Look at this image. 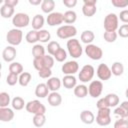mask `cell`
Masks as SVG:
<instances>
[{
    "label": "cell",
    "instance_id": "ac0fdd59",
    "mask_svg": "<svg viewBox=\"0 0 128 128\" xmlns=\"http://www.w3.org/2000/svg\"><path fill=\"white\" fill-rule=\"evenodd\" d=\"M114 114L120 118L126 119L128 117V101H123L119 106H117L114 110Z\"/></svg>",
    "mask_w": 128,
    "mask_h": 128
},
{
    "label": "cell",
    "instance_id": "e0dca14e",
    "mask_svg": "<svg viewBox=\"0 0 128 128\" xmlns=\"http://www.w3.org/2000/svg\"><path fill=\"white\" fill-rule=\"evenodd\" d=\"M14 118V112L8 107H0V120L2 122H10Z\"/></svg>",
    "mask_w": 128,
    "mask_h": 128
},
{
    "label": "cell",
    "instance_id": "60d3db41",
    "mask_svg": "<svg viewBox=\"0 0 128 128\" xmlns=\"http://www.w3.org/2000/svg\"><path fill=\"white\" fill-rule=\"evenodd\" d=\"M117 36H118V33H116V32H107V31H105L104 34H103L104 40L108 43L115 42L116 39H117Z\"/></svg>",
    "mask_w": 128,
    "mask_h": 128
},
{
    "label": "cell",
    "instance_id": "74e56055",
    "mask_svg": "<svg viewBox=\"0 0 128 128\" xmlns=\"http://www.w3.org/2000/svg\"><path fill=\"white\" fill-rule=\"evenodd\" d=\"M46 48H47V51H48L49 55L54 56L55 53L61 48V46H60V44H59L58 42H56V41H50V42L48 43V45H47Z\"/></svg>",
    "mask_w": 128,
    "mask_h": 128
},
{
    "label": "cell",
    "instance_id": "52a82bcc",
    "mask_svg": "<svg viewBox=\"0 0 128 128\" xmlns=\"http://www.w3.org/2000/svg\"><path fill=\"white\" fill-rule=\"evenodd\" d=\"M96 123L100 126H107L111 123V110L110 108L99 109L96 116Z\"/></svg>",
    "mask_w": 128,
    "mask_h": 128
},
{
    "label": "cell",
    "instance_id": "d6a6232c",
    "mask_svg": "<svg viewBox=\"0 0 128 128\" xmlns=\"http://www.w3.org/2000/svg\"><path fill=\"white\" fill-rule=\"evenodd\" d=\"M111 72H112V75L114 76H121L124 72V66L121 62H114L112 64V67H111Z\"/></svg>",
    "mask_w": 128,
    "mask_h": 128
},
{
    "label": "cell",
    "instance_id": "f5cc1de1",
    "mask_svg": "<svg viewBox=\"0 0 128 128\" xmlns=\"http://www.w3.org/2000/svg\"><path fill=\"white\" fill-rule=\"evenodd\" d=\"M29 3L31 5H41L42 4V1L41 0H29Z\"/></svg>",
    "mask_w": 128,
    "mask_h": 128
},
{
    "label": "cell",
    "instance_id": "cb8c5ba5",
    "mask_svg": "<svg viewBox=\"0 0 128 128\" xmlns=\"http://www.w3.org/2000/svg\"><path fill=\"white\" fill-rule=\"evenodd\" d=\"M44 17L41 15V14H36L33 19H32V28L33 30H36V31H40L44 25Z\"/></svg>",
    "mask_w": 128,
    "mask_h": 128
},
{
    "label": "cell",
    "instance_id": "603a6c76",
    "mask_svg": "<svg viewBox=\"0 0 128 128\" xmlns=\"http://www.w3.org/2000/svg\"><path fill=\"white\" fill-rule=\"evenodd\" d=\"M48 103L53 106V107H57L62 103V96L58 93V92H51L48 95Z\"/></svg>",
    "mask_w": 128,
    "mask_h": 128
},
{
    "label": "cell",
    "instance_id": "9c48e42d",
    "mask_svg": "<svg viewBox=\"0 0 128 128\" xmlns=\"http://www.w3.org/2000/svg\"><path fill=\"white\" fill-rule=\"evenodd\" d=\"M94 74H95V69H94V67H93L92 65L86 64V65H84V66L81 68L78 77H79V80H80L81 82L86 83V82H89V81H91V80L93 79Z\"/></svg>",
    "mask_w": 128,
    "mask_h": 128
},
{
    "label": "cell",
    "instance_id": "f907efd6",
    "mask_svg": "<svg viewBox=\"0 0 128 128\" xmlns=\"http://www.w3.org/2000/svg\"><path fill=\"white\" fill-rule=\"evenodd\" d=\"M63 4L68 8H73L77 4V0H63Z\"/></svg>",
    "mask_w": 128,
    "mask_h": 128
},
{
    "label": "cell",
    "instance_id": "484cf974",
    "mask_svg": "<svg viewBox=\"0 0 128 128\" xmlns=\"http://www.w3.org/2000/svg\"><path fill=\"white\" fill-rule=\"evenodd\" d=\"M94 38H95V35L94 33L91 31V30H85L81 33V36H80V39L83 43H85L86 45L88 44H92V42L94 41Z\"/></svg>",
    "mask_w": 128,
    "mask_h": 128
},
{
    "label": "cell",
    "instance_id": "1f68e13d",
    "mask_svg": "<svg viewBox=\"0 0 128 128\" xmlns=\"http://www.w3.org/2000/svg\"><path fill=\"white\" fill-rule=\"evenodd\" d=\"M11 105H12V108L15 109V110H21L24 108V106H26V103L24 101V99L20 96H16L12 99L11 101Z\"/></svg>",
    "mask_w": 128,
    "mask_h": 128
},
{
    "label": "cell",
    "instance_id": "5bb4252c",
    "mask_svg": "<svg viewBox=\"0 0 128 128\" xmlns=\"http://www.w3.org/2000/svg\"><path fill=\"white\" fill-rule=\"evenodd\" d=\"M62 72L65 75H74L79 70V64L77 61H67L62 65Z\"/></svg>",
    "mask_w": 128,
    "mask_h": 128
},
{
    "label": "cell",
    "instance_id": "d6986e66",
    "mask_svg": "<svg viewBox=\"0 0 128 128\" xmlns=\"http://www.w3.org/2000/svg\"><path fill=\"white\" fill-rule=\"evenodd\" d=\"M49 91L50 90L46 83H39L35 88V95L38 98H45L50 94Z\"/></svg>",
    "mask_w": 128,
    "mask_h": 128
},
{
    "label": "cell",
    "instance_id": "3957f363",
    "mask_svg": "<svg viewBox=\"0 0 128 128\" xmlns=\"http://www.w3.org/2000/svg\"><path fill=\"white\" fill-rule=\"evenodd\" d=\"M119 28V18L115 13H109L104 18V29L107 32H116Z\"/></svg>",
    "mask_w": 128,
    "mask_h": 128
},
{
    "label": "cell",
    "instance_id": "f35d334b",
    "mask_svg": "<svg viewBox=\"0 0 128 128\" xmlns=\"http://www.w3.org/2000/svg\"><path fill=\"white\" fill-rule=\"evenodd\" d=\"M39 32V41L42 43H47L51 39V34L48 30L46 29H41Z\"/></svg>",
    "mask_w": 128,
    "mask_h": 128
},
{
    "label": "cell",
    "instance_id": "f6af8a7d",
    "mask_svg": "<svg viewBox=\"0 0 128 128\" xmlns=\"http://www.w3.org/2000/svg\"><path fill=\"white\" fill-rule=\"evenodd\" d=\"M111 3L116 8H125L128 6V0H111Z\"/></svg>",
    "mask_w": 128,
    "mask_h": 128
},
{
    "label": "cell",
    "instance_id": "e575fe53",
    "mask_svg": "<svg viewBox=\"0 0 128 128\" xmlns=\"http://www.w3.org/2000/svg\"><path fill=\"white\" fill-rule=\"evenodd\" d=\"M32 79V75L29 73V72H23L22 74L19 75V84L22 86V87H26L30 81Z\"/></svg>",
    "mask_w": 128,
    "mask_h": 128
},
{
    "label": "cell",
    "instance_id": "bcb514c9",
    "mask_svg": "<svg viewBox=\"0 0 128 128\" xmlns=\"http://www.w3.org/2000/svg\"><path fill=\"white\" fill-rule=\"evenodd\" d=\"M114 128H128V121L124 118H120L115 121Z\"/></svg>",
    "mask_w": 128,
    "mask_h": 128
},
{
    "label": "cell",
    "instance_id": "d590c367",
    "mask_svg": "<svg viewBox=\"0 0 128 128\" xmlns=\"http://www.w3.org/2000/svg\"><path fill=\"white\" fill-rule=\"evenodd\" d=\"M32 121H33L34 126L40 128L46 123V116H45V114H36L33 116Z\"/></svg>",
    "mask_w": 128,
    "mask_h": 128
},
{
    "label": "cell",
    "instance_id": "836d02e7",
    "mask_svg": "<svg viewBox=\"0 0 128 128\" xmlns=\"http://www.w3.org/2000/svg\"><path fill=\"white\" fill-rule=\"evenodd\" d=\"M25 39L28 43L32 44V43H36L37 41H39V32L36 31V30H30L26 36H25Z\"/></svg>",
    "mask_w": 128,
    "mask_h": 128
},
{
    "label": "cell",
    "instance_id": "4dcf8cb0",
    "mask_svg": "<svg viewBox=\"0 0 128 128\" xmlns=\"http://www.w3.org/2000/svg\"><path fill=\"white\" fill-rule=\"evenodd\" d=\"M32 55H33L34 59L43 57L45 55V47L40 44H35L32 47Z\"/></svg>",
    "mask_w": 128,
    "mask_h": 128
},
{
    "label": "cell",
    "instance_id": "f546056e",
    "mask_svg": "<svg viewBox=\"0 0 128 128\" xmlns=\"http://www.w3.org/2000/svg\"><path fill=\"white\" fill-rule=\"evenodd\" d=\"M63 19L66 24H73L77 20V14L73 10H68L63 14Z\"/></svg>",
    "mask_w": 128,
    "mask_h": 128
},
{
    "label": "cell",
    "instance_id": "7a4b0ae2",
    "mask_svg": "<svg viewBox=\"0 0 128 128\" xmlns=\"http://www.w3.org/2000/svg\"><path fill=\"white\" fill-rule=\"evenodd\" d=\"M67 50H68L69 55L75 59L79 58L83 53V48H82L79 40L75 39V38L69 39L67 41Z\"/></svg>",
    "mask_w": 128,
    "mask_h": 128
},
{
    "label": "cell",
    "instance_id": "b9f144b4",
    "mask_svg": "<svg viewBox=\"0 0 128 128\" xmlns=\"http://www.w3.org/2000/svg\"><path fill=\"white\" fill-rule=\"evenodd\" d=\"M67 58V53L63 48H60L54 55V59H56V61L58 62H64Z\"/></svg>",
    "mask_w": 128,
    "mask_h": 128
},
{
    "label": "cell",
    "instance_id": "681fc988",
    "mask_svg": "<svg viewBox=\"0 0 128 128\" xmlns=\"http://www.w3.org/2000/svg\"><path fill=\"white\" fill-rule=\"evenodd\" d=\"M96 106H97L98 110H99V109H104V108H109V107H108V104H107V102H106V100H105V97L99 99V100L97 101V103H96Z\"/></svg>",
    "mask_w": 128,
    "mask_h": 128
},
{
    "label": "cell",
    "instance_id": "2e32d148",
    "mask_svg": "<svg viewBox=\"0 0 128 128\" xmlns=\"http://www.w3.org/2000/svg\"><path fill=\"white\" fill-rule=\"evenodd\" d=\"M17 55V51L16 48L14 46H7L4 48V50L2 51V58L5 62H13V60L15 59Z\"/></svg>",
    "mask_w": 128,
    "mask_h": 128
},
{
    "label": "cell",
    "instance_id": "f1b7e54d",
    "mask_svg": "<svg viewBox=\"0 0 128 128\" xmlns=\"http://www.w3.org/2000/svg\"><path fill=\"white\" fill-rule=\"evenodd\" d=\"M87 94H88V87L85 86L84 84L77 85L74 88V95L78 98H84L87 96Z\"/></svg>",
    "mask_w": 128,
    "mask_h": 128
},
{
    "label": "cell",
    "instance_id": "d4e9b609",
    "mask_svg": "<svg viewBox=\"0 0 128 128\" xmlns=\"http://www.w3.org/2000/svg\"><path fill=\"white\" fill-rule=\"evenodd\" d=\"M55 8V1L54 0H43L41 4V10L48 15L53 12Z\"/></svg>",
    "mask_w": 128,
    "mask_h": 128
},
{
    "label": "cell",
    "instance_id": "7bdbcfd3",
    "mask_svg": "<svg viewBox=\"0 0 128 128\" xmlns=\"http://www.w3.org/2000/svg\"><path fill=\"white\" fill-rule=\"evenodd\" d=\"M6 82L8 85L14 86L17 82H19V76L17 74H14V73H9L7 75V78H6Z\"/></svg>",
    "mask_w": 128,
    "mask_h": 128
},
{
    "label": "cell",
    "instance_id": "ab89813d",
    "mask_svg": "<svg viewBox=\"0 0 128 128\" xmlns=\"http://www.w3.org/2000/svg\"><path fill=\"white\" fill-rule=\"evenodd\" d=\"M10 95L7 92H1L0 93V107H8L10 104Z\"/></svg>",
    "mask_w": 128,
    "mask_h": 128
},
{
    "label": "cell",
    "instance_id": "9a60e30c",
    "mask_svg": "<svg viewBox=\"0 0 128 128\" xmlns=\"http://www.w3.org/2000/svg\"><path fill=\"white\" fill-rule=\"evenodd\" d=\"M47 24L49 26H57V25H60L64 22V19H63V14L60 13V12H52L50 13L48 16H47Z\"/></svg>",
    "mask_w": 128,
    "mask_h": 128
},
{
    "label": "cell",
    "instance_id": "ffe728a7",
    "mask_svg": "<svg viewBox=\"0 0 128 128\" xmlns=\"http://www.w3.org/2000/svg\"><path fill=\"white\" fill-rule=\"evenodd\" d=\"M49 90L51 92H57L61 87V80L58 77H50L46 82Z\"/></svg>",
    "mask_w": 128,
    "mask_h": 128
},
{
    "label": "cell",
    "instance_id": "7dc6e473",
    "mask_svg": "<svg viewBox=\"0 0 128 128\" xmlns=\"http://www.w3.org/2000/svg\"><path fill=\"white\" fill-rule=\"evenodd\" d=\"M38 75L40 78H43V79L48 78L49 79L52 75V71H51V69H42V70L38 71Z\"/></svg>",
    "mask_w": 128,
    "mask_h": 128
},
{
    "label": "cell",
    "instance_id": "db71d44e",
    "mask_svg": "<svg viewBox=\"0 0 128 128\" xmlns=\"http://www.w3.org/2000/svg\"><path fill=\"white\" fill-rule=\"evenodd\" d=\"M125 96L127 97V99H128V88L126 89V91H125Z\"/></svg>",
    "mask_w": 128,
    "mask_h": 128
},
{
    "label": "cell",
    "instance_id": "816d5d0a",
    "mask_svg": "<svg viewBox=\"0 0 128 128\" xmlns=\"http://www.w3.org/2000/svg\"><path fill=\"white\" fill-rule=\"evenodd\" d=\"M18 0H5L4 1V3L3 4H6V5H8V6H10V7H15V6H17V4H18Z\"/></svg>",
    "mask_w": 128,
    "mask_h": 128
},
{
    "label": "cell",
    "instance_id": "8d00e7d4",
    "mask_svg": "<svg viewBox=\"0 0 128 128\" xmlns=\"http://www.w3.org/2000/svg\"><path fill=\"white\" fill-rule=\"evenodd\" d=\"M9 72L17 74V75L22 74L23 73V66H22V64L19 63V62H12L9 65Z\"/></svg>",
    "mask_w": 128,
    "mask_h": 128
},
{
    "label": "cell",
    "instance_id": "6da1fadb",
    "mask_svg": "<svg viewBox=\"0 0 128 128\" xmlns=\"http://www.w3.org/2000/svg\"><path fill=\"white\" fill-rule=\"evenodd\" d=\"M33 66L37 71L42 69H51L54 66V58L51 55H44L43 57L33 59Z\"/></svg>",
    "mask_w": 128,
    "mask_h": 128
},
{
    "label": "cell",
    "instance_id": "8992f818",
    "mask_svg": "<svg viewBox=\"0 0 128 128\" xmlns=\"http://www.w3.org/2000/svg\"><path fill=\"white\" fill-rule=\"evenodd\" d=\"M26 111L31 113V114H45L46 112V107L44 106V104H42L39 100H32L29 101L28 103H26Z\"/></svg>",
    "mask_w": 128,
    "mask_h": 128
},
{
    "label": "cell",
    "instance_id": "83f0119b",
    "mask_svg": "<svg viewBox=\"0 0 128 128\" xmlns=\"http://www.w3.org/2000/svg\"><path fill=\"white\" fill-rule=\"evenodd\" d=\"M14 12H15L14 8L13 7H10V6L6 5V4H3L1 6V8H0V14H1V16L3 18H6V19L11 18L14 15Z\"/></svg>",
    "mask_w": 128,
    "mask_h": 128
},
{
    "label": "cell",
    "instance_id": "4316f807",
    "mask_svg": "<svg viewBox=\"0 0 128 128\" xmlns=\"http://www.w3.org/2000/svg\"><path fill=\"white\" fill-rule=\"evenodd\" d=\"M105 100L108 104V107L111 108V107H117V105L119 104V97L117 94L115 93H109L105 96Z\"/></svg>",
    "mask_w": 128,
    "mask_h": 128
},
{
    "label": "cell",
    "instance_id": "ba28073f",
    "mask_svg": "<svg viewBox=\"0 0 128 128\" xmlns=\"http://www.w3.org/2000/svg\"><path fill=\"white\" fill-rule=\"evenodd\" d=\"M29 23H30V17L26 13H22V12L16 13L12 18V24L18 29L27 27Z\"/></svg>",
    "mask_w": 128,
    "mask_h": 128
},
{
    "label": "cell",
    "instance_id": "ee69618b",
    "mask_svg": "<svg viewBox=\"0 0 128 128\" xmlns=\"http://www.w3.org/2000/svg\"><path fill=\"white\" fill-rule=\"evenodd\" d=\"M118 35L122 38L128 37V24H123L118 28Z\"/></svg>",
    "mask_w": 128,
    "mask_h": 128
},
{
    "label": "cell",
    "instance_id": "11a10c76",
    "mask_svg": "<svg viewBox=\"0 0 128 128\" xmlns=\"http://www.w3.org/2000/svg\"><path fill=\"white\" fill-rule=\"evenodd\" d=\"M126 120H127V121H128V117H127V118H126Z\"/></svg>",
    "mask_w": 128,
    "mask_h": 128
},
{
    "label": "cell",
    "instance_id": "44dd1931",
    "mask_svg": "<svg viewBox=\"0 0 128 128\" xmlns=\"http://www.w3.org/2000/svg\"><path fill=\"white\" fill-rule=\"evenodd\" d=\"M62 84L66 89H72L77 86V80L74 75H65L62 79Z\"/></svg>",
    "mask_w": 128,
    "mask_h": 128
},
{
    "label": "cell",
    "instance_id": "277c9868",
    "mask_svg": "<svg viewBox=\"0 0 128 128\" xmlns=\"http://www.w3.org/2000/svg\"><path fill=\"white\" fill-rule=\"evenodd\" d=\"M76 34H77V29L73 25L60 26L56 31V35L60 39H72Z\"/></svg>",
    "mask_w": 128,
    "mask_h": 128
},
{
    "label": "cell",
    "instance_id": "5b68a950",
    "mask_svg": "<svg viewBox=\"0 0 128 128\" xmlns=\"http://www.w3.org/2000/svg\"><path fill=\"white\" fill-rule=\"evenodd\" d=\"M23 39V32L18 28L10 29L7 32L6 40L11 46H17L22 42Z\"/></svg>",
    "mask_w": 128,
    "mask_h": 128
},
{
    "label": "cell",
    "instance_id": "8fae6325",
    "mask_svg": "<svg viewBox=\"0 0 128 128\" xmlns=\"http://www.w3.org/2000/svg\"><path fill=\"white\" fill-rule=\"evenodd\" d=\"M97 0H84L82 6V13L86 17H92L95 15L97 8H96Z\"/></svg>",
    "mask_w": 128,
    "mask_h": 128
},
{
    "label": "cell",
    "instance_id": "7402d4cb",
    "mask_svg": "<svg viewBox=\"0 0 128 128\" xmlns=\"http://www.w3.org/2000/svg\"><path fill=\"white\" fill-rule=\"evenodd\" d=\"M80 119L84 124L90 125L95 121V116L90 110H83L80 113Z\"/></svg>",
    "mask_w": 128,
    "mask_h": 128
},
{
    "label": "cell",
    "instance_id": "30bf717a",
    "mask_svg": "<svg viewBox=\"0 0 128 128\" xmlns=\"http://www.w3.org/2000/svg\"><path fill=\"white\" fill-rule=\"evenodd\" d=\"M85 54L92 60H100L103 56V51L97 45L88 44L85 47Z\"/></svg>",
    "mask_w": 128,
    "mask_h": 128
},
{
    "label": "cell",
    "instance_id": "c3c4849f",
    "mask_svg": "<svg viewBox=\"0 0 128 128\" xmlns=\"http://www.w3.org/2000/svg\"><path fill=\"white\" fill-rule=\"evenodd\" d=\"M118 18L125 24H128V9H124L120 12Z\"/></svg>",
    "mask_w": 128,
    "mask_h": 128
},
{
    "label": "cell",
    "instance_id": "4fadbf2b",
    "mask_svg": "<svg viewBox=\"0 0 128 128\" xmlns=\"http://www.w3.org/2000/svg\"><path fill=\"white\" fill-rule=\"evenodd\" d=\"M96 73H97V76L100 80L102 81H106V80H109L112 76V72H111V68L108 67L107 64H104V63H101L98 65L97 67V70H96Z\"/></svg>",
    "mask_w": 128,
    "mask_h": 128
},
{
    "label": "cell",
    "instance_id": "7c38bea8",
    "mask_svg": "<svg viewBox=\"0 0 128 128\" xmlns=\"http://www.w3.org/2000/svg\"><path fill=\"white\" fill-rule=\"evenodd\" d=\"M103 91V83L99 80H93L88 86V93L92 98H98Z\"/></svg>",
    "mask_w": 128,
    "mask_h": 128
}]
</instances>
